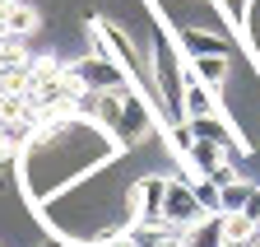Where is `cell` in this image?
<instances>
[{
  "instance_id": "obj_1",
  "label": "cell",
  "mask_w": 260,
  "mask_h": 247,
  "mask_svg": "<svg viewBox=\"0 0 260 247\" xmlns=\"http://www.w3.org/2000/svg\"><path fill=\"white\" fill-rule=\"evenodd\" d=\"M144 5L153 10V94H158V117H162V131L177 126V121H186L181 103H186V56L172 38L168 28V14L158 10V0H144Z\"/></svg>"
},
{
  "instance_id": "obj_2",
  "label": "cell",
  "mask_w": 260,
  "mask_h": 247,
  "mask_svg": "<svg viewBox=\"0 0 260 247\" xmlns=\"http://www.w3.org/2000/svg\"><path fill=\"white\" fill-rule=\"evenodd\" d=\"M88 38H93V51H103V56L121 61V66H125V75L135 79V89H140V94H153V75L140 66V51H135V42L125 38V28H121V23L93 19V23H88Z\"/></svg>"
},
{
  "instance_id": "obj_3",
  "label": "cell",
  "mask_w": 260,
  "mask_h": 247,
  "mask_svg": "<svg viewBox=\"0 0 260 247\" xmlns=\"http://www.w3.org/2000/svg\"><path fill=\"white\" fill-rule=\"evenodd\" d=\"M65 70L79 79L84 94H112V89H130V84H135V79L125 75L121 61H112V56H103V51H93V56H84V61H70Z\"/></svg>"
},
{
  "instance_id": "obj_4",
  "label": "cell",
  "mask_w": 260,
  "mask_h": 247,
  "mask_svg": "<svg viewBox=\"0 0 260 247\" xmlns=\"http://www.w3.org/2000/svg\"><path fill=\"white\" fill-rule=\"evenodd\" d=\"M168 173H144L135 187L125 191V205H130V224L140 229H158L162 224V201H168Z\"/></svg>"
},
{
  "instance_id": "obj_5",
  "label": "cell",
  "mask_w": 260,
  "mask_h": 247,
  "mask_svg": "<svg viewBox=\"0 0 260 247\" xmlns=\"http://www.w3.org/2000/svg\"><path fill=\"white\" fill-rule=\"evenodd\" d=\"M205 219V205L195 201V187H190V177H172L168 182V201H162V224L186 233L190 224H200Z\"/></svg>"
},
{
  "instance_id": "obj_6",
  "label": "cell",
  "mask_w": 260,
  "mask_h": 247,
  "mask_svg": "<svg viewBox=\"0 0 260 247\" xmlns=\"http://www.w3.org/2000/svg\"><path fill=\"white\" fill-rule=\"evenodd\" d=\"M168 28H172V38H177V47H181V56L190 61V56H228L233 47H228V38L223 33H214V28H195V23H172L168 19Z\"/></svg>"
},
{
  "instance_id": "obj_7",
  "label": "cell",
  "mask_w": 260,
  "mask_h": 247,
  "mask_svg": "<svg viewBox=\"0 0 260 247\" xmlns=\"http://www.w3.org/2000/svg\"><path fill=\"white\" fill-rule=\"evenodd\" d=\"M181 112H186V121L223 112V107H218V98H214V89H209V84H200L190 70H186V103H181Z\"/></svg>"
},
{
  "instance_id": "obj_8",
  "label": "cell",
  "mask_w": 260,
  "mask_h": 247,
  "mask_svg": "<svg viewBox=\"0 0 260 247\" xmlns=\"http://www.w3.org/2000/svg\"><path fill=\"white\" fill-rule=\"evenodd\" d=\"M186 70L200 79V84H209V89H223V84H228V75H233L228 56H190V61H186Z\"/></svg>"
},
{
  "instance_id": "obj_9",
  "label": "cell",
  "mask_w": 260,
  "mask_h": 247,
  "mask_svg": "<svg viewBox=\"0 0 260 247\" xmlns=\"http://www.w3.org/2000/svg\"><path fill=\"white\" fill-rule=\"evenodd\" d=\"M181 247H223V214H205L181 233Z\"/></svg>"
},
{
  "instance_id": "obj_10",
  "label": "cell",
  "mask_w": 260,
  "mask_h": 247,
  "mask_svg": "<svg viewBox=\"0 0 260 247\" xmlns=\"http://www.w3.org/2000/svg\"><path fill=\"white\" fill-rule=\"evenodd\" d=\"M190 187H195V201L205 205V214H223V187L209 177H190Z\"/></svg>"
},
{
  "instance_id": "obj_11",
  "label": "cell",
  "mask_w": 260,
  "mask_h": 247,
  "mask_svg": "<svg viewBox=\"0 0 260 247\" xmlns=\"http://www.w3.org/2000/svg\"><path fill=\"white\" fill-rule=\"evenodd\" d=\"M32 28H38V10L14 5V10L5 14V33H0V38H23V33H32Z\"/></svg>"
},
{
  "instance_id": "obj_12",
  "label": "cell",
  "mask_w": 260,
  "mask_h": 247,
  "mask_svg": "<svg viewBox=\"0 0 260 247\" xmlns=\"http://www.w3.org/2000/svg\"><path fill=\"white\" fill-rule=\"evenodd\" d=\"M251 191H255V182H246V177L228 182V187H223V214H233V210H246Z\"/></svg>"
},
{
  "instance_id": "obj_13",
  "label": "cell",
  "mask_w": 260,
  "mask_h": 247,
  "mask_svg": "<svg viewBox=\"0 0 260 247\" xmlns=\"http://www.w3.org/2000/svg\"><path fill=\"white\" fill-rule=\"evenodd\" d=\"M223 238H251V242H255V219H251V214H242V210L223 214Z\"/></svg>"
},
{
  "instance_id": "obj_14",
  "label": "cell",
  "mask_w": 260,
  "mask_h": 247,
  "mask_svg": "<svg viewBox=\"0 0 260 247\" xmlns=\"http://www.w3.org/2000/svg\"><path fill=\"white\" fill-rule=\"evenodd\" d=\"M93 247H140L130 233H112V238H103V242H93Z\"/></svg>"
},
{
  "instance_id": "obj_15",
  "label": "cell",
  "mask_w": 260,
  "mask_h": 247,
  "mask_svg": "<svg viewBox=\"0 0 260 247\" xmlns=\"http://www.w3.org/2000/svg\"><path fill=\"white\" fill-rule=\"evenodd\" d=\"M223 247H260V242H251V238H223Z\"/></svg>"
},
{
  "instance_id": "obj_16",
  "label": "cell",
  "mask_w": 260,
  "mask_h": 247,
  "mask_svg": "<svg viewBox=\"0 0 260 247\" xmlns=\"http://www.w3.org/2000/svg\"><path fill=\"white\" fill-rule=\"evenodd\" d=\"M5 126H10V117H5V112H0V131H5Z\"/></svg>"
},
{
  "instance_id": "obj_17",
  "label": "cell",
  "mask_w": 260,
  "mask_h": 247,
  "mask_svg": "<svg viewBox=\"0 0 260 247\" xmlns=\"http://www.w3.org/2000/svg\"><path fill=\"white\" fill-rule=\"evenodd\" d=\"M255 242H260V214H255Z\"/></svg>"
},
{
  "instance_id": "obj_18",
  "label": "cell",
  "mask_w": 260,
  "mask_h": 247,
  "mask_svg": "<svg viewBox=\"0 0 260 247\" xmlns=\"http://www.w3.org/2000/svg\"><path fill=\"white\" fill-rule=\"evenodd\" d=\"M47 247H70V242H47Z\"/></svg>"
}]
</instances>
